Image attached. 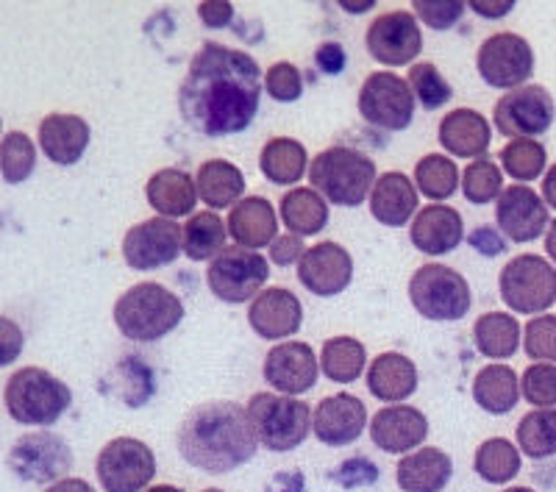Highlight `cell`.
Wrapping results in <instances>:
<instances>
[{"label":"cell","instance_id":"1","mask_svg":"<svg viewBox=\"0 0 556 492\" xmlns=\"http://www.w3.org/2000/svg\"><path fill=\"white\" fill-rule=\"evenodd\" d=\"M262 70L256 59L220 42H203L178 87L184 123L203 137L245 131L260 112Z\"/></svg>","mask_w":556,"mask_h":492},{"label":"cell","instance_id":"2","mask_svg":"<svg viewBox=\"0 0 556 492\" xmlns=\"http://www.w3.org/2000/svg\"><path fill=\"white\" fill-rule=\"evenodd\" d=\"M178 454L203 474H235L248 465L260 449L248 406L235 401H206L187 412L178 426Z\"/></svg>","mask_w":556,"mask_h":492},{"label":"cell","instance_id":"3","mask_svg":"<svg viewBox=\"0 0 556 492\" xmlns=\"http://www.w3.org/2000/svg\"><path fill=\"white\" fill-rule=\"evenodd\" d=\"M184 320V303L176 292L156 281H142L114 303V326L134 342H156L176 331Z\"/></svg>","mask_w":556,"mask_h":492},{"label":"cell","instance_id":"4","mask_svg":"<svg viewBox=\"0 0 556 492\" xmlns=\"http://www.w3.org/2000/svg\"><path fill=\"white\" fill-rule=\"evenodd\" d=\"M376 181V164L356 148L331 146L312 159V190L320 192L334 206H359L365 198H370Z\"/></svg>","mask_w":556,"mask_h":492},{"label":"cell","instance_id":"5","mask_svg":"<svg viewBox=\"0 0 556 492\" xmlns=\"http://www.w3.org/2000/svg\"><path fill=\"white\" fill-rule=\"evenodd\" d=\"M3 401H7V412L14 424L48 429L70 409L73 392L53 373L42 370V367H23L9 376Z\"/></svg>","mask_w":556,"mask_h":492},{"label":"cell","instance_id":"6","mask_svg":"<svg viewBox=\"0 0 556 492\" xmlns=\"http://www.w3.org/2000/svg\"><path fill=\"white\" fill-rule=\"evenodd\" d=\"M248 415L256 429V437L273 454L295 451L312 431L309 404L292 395H276V392H256L248 401Z\"/></svg>","mask_w":556,"mask_h":492},{"label":"cell","instance_id":"7","mask_svg":"<svg viewBox=\"0 0 556 492\" xmlns=\"http://www.w3.org/2000/svg\"><path fill=\"white\" fill-rule=\"evenodd\" d=\"M409 298L426 320L454 323L468 315L473 292L468 278L445 265H424L409 281Z\"/></svg>","mask_w":556,"mask_h":492},{"label":"cell","instance_id":"8","mask_svg":"<svg viewBox=\"0 0 556 492\" xmlns=\"http://www.w3.org/2000/svg\"><path fill=\"white\" fill-rule=\"evenodd\" d=\"M498 290L518 315H540L556 303V267L543 256L520 253L501 270Z\"/></svg>","mask_w":556,"mask_h":492},{"label":"cell","instance_id":"9","mask_svg":"<svg viewBox=\"0 0 556 492\" xmlns=\"http://www.w3.org/2000/svg\"><path fill=\"white\" fill-rule=\"evenodd\" d=\"M270 265L260 251L242 245H228L226 251L212 260L206 270L208 290L226 303H245L260 295L267 285Z\"/></svg>","mask_w":556,"mask_h":492},{"label":"cell","instance_id":"10","mask_svg":"<svg viewBox=\"0 0 556 492\" xmlns=\"http://www.w3.org/2000/svg\"><path fill=\"white\" fill-rule=\"evenodd\" d=\"M96 474L106 492L151 490L148 484L156 476V456L137 437H114L98 454Z\"/></svg>","mask_w":556,"mask_h":492},{"label":"cell","instance_id":"11","mask_svg":"<svg viewBox=\"0 0 556 492\" xmlns=\"http://www.w3.org/2000/svg\"><path fill=\"white\" fill-rule=\"evenodd\" d=\"M415 92L395 73H370L359 89V114L370 126L404 131L415 117Z\"/></svg>","mask_w":556,"mask_h":492},{"label":"cell","instance_id":"12","mask_svg":"<svg viewBox=\"0 0 556 492\" xmlns=\"http://www.w3.org/2000/svg\"><path fill=\"white\" fill-rule=\"evenodd\" d=\"M481 81L495 89H520L526 87L529 76L534 73V51L520 34L501 31L486 37L476 56Z\"/></svg>","mask_w":556,"mask_h":492},{"label":"cell","instance_id":"13","mask_svg":"<svg viewBox=\"0 0 556 492\" xmlns=\"http://www.w3.org/2000/svg\"><path fill=\"white\" fill-rule=\"evenodd\" d=\"M495 128L509 139H534L551 128L556 117V103L551 92L540 84H526V87L506 92L495 103Z\"/></svg>","mask_w":556,"mask_h":492},{"label":"cell","instance_id":"14","mask_svg":"<svg viewBox=\"0 0 556 492\" xmlns=\"http://www.w3.org/2000/svg\"><path fill=\"white\" fill-rule=\"evenodd\" d=\"M184 253V228L167 217H151L128 228L123 237V260L134 270H156L173 265Z\"/></svg>","mask_w":556,"mask_h":492},{"label":"cell","instance_id":"15","mask_svg":"<svg viewBox=\"0 0 556 492\" xmlns=\"http://www.w3.org/2000/svg\"><path fill=\"white\" fill-rule=\"evenodd\" d=\"M9 467L20 479L34 481V484H48V481H62L73 467V451L62 437L51 431H37V434L20 437L9 454Z\"/></svg>","mask_w":556,"mask_h":492},{"label":"cell","instance_id":"16","mask_svg":"<svg viewBox=\"0 0 556 492\" xmlns=\"http://www.w3.org/2000/svg\"><path fill=\"white\" fill-rule=\"evenodd\" d=\"M365 45L370 56L387 67H401L412 64L417 53L424 51V31L417 26V17L412 12H387L370 23L365 34Z\"/></svg>","mask_w":556,"mask_h":492},{"label":"cell","instance_id":"17","mask_svg":"<svg viewBox=\"0 0 556 492\" xmlns=\"http://www.w3.org/2000/svg\"><path fill=\"white\" fill-rule=\"evenodd\" d=\"M495 223L506 240L523 245L548 231V203L526 184H513L501 192L495 203Z\"/></svg>","mask_w":556,"mask_h":492},{"label":"cell","instance_id":"18","mask_svg":"<svg viewBox=\"0 0 556 492\" xmlns=\"http://www.w3.org/2000/svg\"><path fill=\"white\" fill-rule=\"evenodd\" d=\"M317 362L315 351L306 342H281V345L270 348L265 356V376L267 384L278 392V395H304L317 384Z\"/></svg>","mask_w":556,"mask_h":492},{"label":"cell","instance_id":"19","mask_svg":"<svg viewBox=\"0 0 556 492\" xmlns=\"http://www.w3.org/2000/svg\"><path fill=\"white\" fill-rule=\"evenodd\" d=\"M298 278L301 285L317 298H334L348 290L354 278V260L337 242H317L298 262Z\"/></svg>","mask_w":556,"mask_h":492},{"label":"cell","instance_id":"20","mask_svg":"<svg viewBox=\"0 0 556 492\" xmlns=\"http://www.w3.org/2000/svg\"><path fill=\"white\" fill-rule=\"evenodd\" d=\"M367 426V409L359 398L351 392H337V395L323 398L315 409L312 431L317 440L329 449H345L362 437Z\"/></svg>","mask_w":556,"mask_h":492},{"label":"cell","instance_id":"21","mask_svg":"<svg viewBox=\"0 0 556 492\" xmlns=\"http://www.w3.org/2000/svg\"><path fill=\"white\" fill-rule=\"evenodd\" d=\"M248 323L265 340H287L304 323V306L295 292L285 290V287H267L251 301Z\"/></svg>","mask_w":556,"mask_h":492},{"label":"cell","instance_id":"22","mask_svg":"<svg viewBox=\"0 0 556 492\" xmlns=\"http://www.w3.org/2000/svg\"><path fill=\"white\" fill-rule=\"evenodd\" d=\"M429 437V417L415 406H384L370 420V440L384 454H406Z\"/></svg>","mask_w":556,"mask_h":492},{"label":"cell","instance_id":"23","mask_svg":"<svg viewBox=\"0 0 556 492\" xmlns=\"http://www.w3.org/2000/svg\"><path fill=\"white\" fill-rule=\"evenodd\" d=\"M89 123L78 114H48L39 123V148L59 167H73L84 159L89 148Z\"/></svg>","mask_w":556,"mask_h":492},{"label":"cell","instance_id":"24","mask_svg":"<svg viewBox=\"0 0 556 492\" xmlns=\"http://www.w3.org/2000/svg\"><path fill=\"white\" fill-rule=\"evenodd\" d=\"M409 237L417 251L429 253V256H443V253L456 251L459 242L465 240V223L456 209L434 203V206H424V212H417Z\"/></svg>","mask_w":556,"mask_h":492},{"label":"cell","instance_id":"25","mask_svg":"<svg viewBox=\"0 0 556 492\" xmlns=\"http://www.w3.org/2000/svg\"><path fill=\"white\" fill-rule=\"evenodd\" d=\"M440 146L459 159H481L493 142L490 121L476 109H454L440 121Z\"/></svg>","mask_w":556,"mask_h":492},{"label":"cell","instance_id":"26","mask_svg":"<svg viewBox=\"0 0 556 492\" xmlns=\"http://www.w3.org/2000/svg\"><path fill=\"white\" fill-rule=\"evenodd\" d=\"M228 234L231 240L242 248H267L278 237V217L276 209L267 198L251 195L242 198L231 212H228Z\"/></svg>","mask_w":556,"mask_h":492},{"label":"cell","instance_id":"27","mask_svg":"<svg viewBox=\"0 0 556 492\" xmlns=\"http://www.w3.org/2000/svg\"><path fill=\"white\" fill-rule=\"evenodd\" d=\"M454 476V462L440 449H420L401 456L395 481L404 492H443Z\"/></svg>","mask_w":556,"mask_h":492},{"label":"cell","instance_id":"28","mask_svg":"<svg viewBox=\"0 0 556 492\" xmlns=\"http://www.w3.org/2000/svg\"><path fill=\"white\" fill-rule=\"evenodd\" d=\"M148 203L156 209L159 217H187L198 203V184L190 173L178 171V167H165V171L153 173L146 187Z\"/></svg>","mask_w":556,"mask_h":492},{"label":"cell","instance_id":"29","mask_svg":"<svg viewBox=\"0 0 556 492\" xmlns=\"http://www.w3.org/2000/svg\"><path fill=\"white\" fill-rule=\"evenodd\" d=\"M367 390L384 404H401L417 390V367L409 356L387 351L376 356L367 370Z\"/></svg>","mask_w":556,"mask_h":492},{"label":"cell","instance_id":"30","mask_svg":"<svg viewBox=\"0 0 556 492\" xmlns=\"http://www.w3.org/2000/svg\"><path fill=\"white\" fill-rule=\"evenodd\" d=\"M417 212V190L415 184L404 176V173H384L376 181L374 192H370V215L381 223V226L399 228L409 223V217Z\"/></svg>","mask_w":556,"mask_h":492},{"label":"cell","instance_id":"31","mask_svg":"<svg viewBox=\"0 0 556 492\" xmlns=\"http://www.w3.org/2000/svg\"><path fill=\"white\" fill-rule=\"evenodd\" d=\"M195 184L201 201L212 209H235L245 195V176L237 164L226 162V159L203 162L195 173Z\"/></svg>","mask_w":556,"mask_h":492},{"label":"cell","instance_id":"32","mask_svg":"<svg viewBox=\"0 0 556 492\" xmlns=\"http://www.w3.org/2000/svg\"><path fill=\"white\" fill-rule=\"evenodd\" d=\"M473 401L490 415H506L520 401L518 373L509 365H486L476 373Z\"/></svg>","mask_w":556,"mask_h":492},{"label":"cell","instance_id":"33","mask_svg":"<svg viewBox=\"0 0 556 492\" xmlns=\"http://www.w3.org/2000/svg\"><path fill=\"white\" fill-rule=\"evenodd\" d=\"M306 148L290 137L270 139L260 153V171L276 187H287V184H298L306 173Z\"/></svg>","mask_w":556,"mask_h":492},{"label":"cell","instance_id":"34","mask_svg":"<svg viewBox=\"0 0 556 492\" xmlns=\"http://www.w3.org/2000/svg\"><path fill=\"white\" fill-rule=\"evenodd\" d=\"M281 220L290 228V234L298 237H312L320 234L329 223V206L326 198L309 187H295L281 198Z\"/></svg>","mask_w":556,"mask_h":492},{"label":"cell","instance_id":"35","mask_svg":"<svg viewBox=\"0 0 556 492\" xmlns=\"http://www.w3.org/2000/svg\"><path fill=\"white\" fill-rule=\"evenodd\" d=\"M473 340L486 359H509L520 345V323L506 312H486L476 320Z\"/></svg>","mask_w":556,"mask_h":492},{"label":"cell","instance_id":"36","mask_svg":"<svg viewBox=\"0 0 556 492\" xmlns=\"http://www.w3.org/2000/svg\"><path fill=\"white\" fill-rule=\"evenodd\" d=\"M228 223H223L215 212H201L192 215L184 226V253L192 262L217 260L226 251L228 242Z\"/></svg>","mask_w":556,"mask_h":492},{"label":"cell","instance_id":"37","mask_svg":"<svg viewBox=\"0 0 556 492\" xmlns=\"http://www.w3.org/2000/svg\"><path fill=\"white\" fill-rule=\"evenodd\" d=\"M367 351L359 340L354 337H334L326 340L320 351V367L326 373V379L334 384H351L365 373Z\"/></svg>","mask_w":556,"mask_h":492},{"label":"cell","instance_id":"38","mask_svg":"<svg viewBox=\"0 0 556 492\" xmlns=\"http://www.w3.org/2000/svg\"><path fill=\"white\" fill-rule=\"evenodd\" d=\"M473 467L476 474L490 484H506L520 474V449H515L504 437L484 440L476 451Z\"/></svg>","mask_w":556,"mask_h":492},{"label":"cell","instance_id":"39","mask_svg":"<svg viewBox=\"0 0 556 492\" xmlns=\"http://www.w3.org/2000/svg\"><path fill=\"white\" fill-rule=\"evenodd\" d=\"M518 449L531 459L556 454V409H534L520 417Z\"/></svg>","mask_w":556,"mask_h":492},{"label":"cell","instance_id":"40","mask_svg":"<svg viewBox=\"0 0 556 492\" xmlns=\"http://www.w3.org/2000/svg\"><path fill=\"white\" fill-rule=\"evenodd\" d=\"M415 184L431 201H448L459 187V171L443 153H429L415 164Z\"/></svg>","mask_w":556,"mask_h":492},{"label":"cell","instance_id":"41","mask_svg":"<svg viewBox=\"0 0 556 492\" xmlns=\"http://www.w3.org/2000/svg\"><path fill=\"white\" fill-rule=\"evenodd\" d=\"M504 171L515 178V181H534L543 176L545 171V148L538 139H509L498 153Z\"/></svg>","mask_w":556,"mask_h":492},{"label":"cell","instance_id":"42","mask_svg":"<svg viewBox=\"0 0 556 492\" xmlns=\"http://www.w3.org/2000/svg\"><path fill=\"white\" fill-rule=\"evenodd\" d=\"M462 192L473 206H484V203L495 201L504 192V176H501V167L495 162H490L486 156L476 159L465 167L462 173Z\"/></svg>","mask_w":556,"mask_h":492},{"label":"cell","instance_id":"43","mask_svg":"<svg viewBox=\"0 0 556 492\" xmlns=\"http://www.w3.org/2000/svg\"><path fill=\"white\" fill-rule=\"evenodd\" d=\"M37 148L23 131H9L0 146V173L7 184H23L34 173Z\"/></svg>","mask_w":556,"mask_h":492},{"label":"cell","instance_id":"44","mask_svg":"<svg viewBox=\"0 0 556 492\" xmlns=\"http://www.w3.org/2000/svg\"><path fill=\"white\" fill-rule=\"evenodd\" d=\"M409 87L415 92V98L424 103V109H440L454 98V89L445 81L443 73L437 70V64L431 62H417L409 70Z\"/></svg>","mask_w":556,"mask_h":492},{"label":"cell","instance_id":"45","mask_svg":"<svg viewBox=\"0 0 556 492\" xmlns=\"http://www.w3.org/2000/svg\"><path fill=\"white\" fill-rule=\"evenodd\" d=\"M520 392L531 406H543L554 409L556 406V365L538 362V365L526 367L523 379H520Z\"/></svg>","mask_w":556,"mask_h":492},{"label":"cell","instance_id":"46","mask_svg":"<svg viewBox=\"0 0 556 492\" xmlns=\"http://www.w3.org/2000/svg\"><path fill=\"white\" fill-rule=\"evenodd\" d=\"M523 348L529 359L534 362H556V317L540 315L526 323Z\"/></svg>","mask_w":556,"mask_h":492},{"label":"cell","instance_id":"47","mask_svg":"<svg viewBox=\"0 0 556 492\" xmlns=\"http://www.w3.org/2000/svg\"><path fill=\"white\" fill-rule=\"evenodd\" d=\"M267 96L278 103H292L304 96V78L301 70L290 62H276L265 76Z\"/></svg>","mask_w":556,"mask_h":492},{"label":"cell","instance_id":"48","mask_svg":"<svg viewBox=\"0 0 556 492\" xmlns=\"http://www.w3.org/2000/svg\"><path fill=\"white\" fill-rule=\"evenodd\" d=\"M415 17L424 20L426 26L434 28V31H448L465 14L468 3H459V0H415Z\"/></svg>","mask_w":556,"mask_h":492},{"label":"cell","instance_id":"49","mask_svg":"<svg viewBox=\"0 0 556 492\" xmlns=\"http://www.w3.org/2000/svg\"><path fill=\"white\" fill-rule=\"evenodd\" d=\"M309 248L304 245V237L298 234H285V237H276V242L270 245V262L273 265H295V262L304 260V253Z\"/></svg>","mask_w":556,"mask_h":492},{"label":"cell","instance_id":"50","mask_svg":"<svg viewBox=\"0 0 556 492\" xmlns=\"http://www.w3.org/2000/svg\"><path fill=\"white\" fill-rule=\"evenodd\" d=\"M198 17L206 28H226L235 20V7L231 3H220V0H208L198 7Z\"/></svg>","mask_w":556,"mask_h":492},{"label":"cell","instance_id":"51","mask_svg":"<svg viewBox=\"0 0 556 492\" xmlns=\"http://www.w3.org/2000/svg\"><path fill=\"white\" fill-rule=\"evenodd\" d=\"M317 64H320L323 73H329V76H337L342 67H345V53L337 42H326L317 48Z\"/></svg>","mask_w":556,"mask_h":492},{"label":"cell","instance_id":"52","mask_svg":"<svg viewBox=\"0 0 556 492\" xmlns=\"http://www.w3.org/2000/svg\"><path fill=\"white\" fill-rule=\"evenodd\" d=\"M0 326H3V345H7L3 348V362H0V365H12V362L17 359L20 351H23V331H20L9 317H3Z\"/></svg>","mask_w":556,"mask_h":492},{"label":"cell","instance_id":"53","mask_svg":"<svg viewBox=\"0 0 556 492\" xmlns=\"http://www.w3.org/2000/svg\"><path fill=\"white\" fill-rule=\"evenodd\" d=\"M470 242H473V245L479 248V251L484 253V256H498V253L504 251V240H501L498 234H495L490 226H481L479 231H476L473 237H470Z\"/></svg>","mask_w":556,"mask_h":492},{"label":"cell","instance_id":"54","mask_svg":"<svg viewBox=\"0 0 556 492\" xmlns=\"http://www.w3.org/2000/svg\"><path fill=\"white\" fill-rule=\"evenodd\" d=\"M468 7L473 9L476 14H481V17L498 20V17H506V14L513 12L515 0H493V3H486V0H470Z\"/></svg>","mask_w":556,"mask_h":492},{"label":"cell","instance_id":"55","mask_svg":"<svg viewBox=\"0 0 556 492\" xmlns=\"http://www.w3.org/2000/svg\"><path fill=\"white\" fill-rule=\"evenodd\" d=\"M45 492H96V490H92L84 479H70L67 476V479L56 481V484H51Z\"/></svg>","mask_w":556,"mask_h":492},{"label":"cell","instance_id":"56","mask_svg":"<svg viewBox=\"0 0 556 492\" xmlns=\"http://www.w3.org/2000/svg\"><path fill=\"white\" fill-rule=\"evenodd\" d=\"M543 201L548 203L551 209H556V164L543 178Z\"/></svg>","mask_w":556,"mask_h":492},{"label":"cell","instance_id":"57","mask_svg":"<svg viewBox=\"0 0 556 492\" xmlns=\"http://www.w3.org/2000/svg\"><path fill=\"white\" fill-rule=\"evenodd\" d=\"M545 251H548L551 260L556 262V220L551 223L548 231H545Z\"/></svg>","mask_w":556,"mask_h":492},{"label":"cell","instance_id":"58","mask_svg":"<svg viewBox=\"0 0 556 492\" xmlns=\"http://www.w3.org/2000/svg\"><path fill=\"white\" fill-rule=\"evenodd\" d=\"M340 7L345 9V12H351V14H362V12H367L370 7H376V3H374V0H365V3H348V0H342Z\"/></svg>","mask_w":556,"mask_h":492},{"label":"cell","instance_id":"59","mask_svg":"<svg viewBox=\"0 0 556 492\" xmlns=\"http://www.w3.org/2000/svg\"><path fill=\"white\" fill-rule=\"evenodd\" d=\"M146 492H184V490H178V487H173V484H156Z\"/></svg>","mask_w":556,"mask_h":492},{"label":"cell","instance_id":"60","mask_svg":"<svg viewBox=\"0 0 556 492\" xmlns=\"http://www.w3.org/2000/svg\"><path fill=\"white\" fill-rule=\"evenodd\" d=\"M504 492H534V490H529V487H509V490Z\"/></svg>","mask_w":556,"mask_h":492},{"label":"cell","instance_id":"61","mask_svg":"<svg viewBox=\"0 0 556 492\" xmlns=\"http://www.w3.org/2000/svg\"><path fill=\"white\" fill-rule=\"evenodd\" d=\"M201 492H223V490H217V487H208V490H201Z\"/></svg>","mask_w":556,"mask_h":492}]
</instances>
